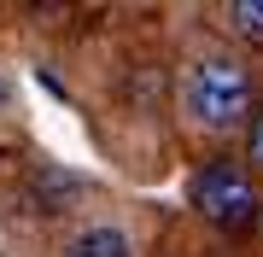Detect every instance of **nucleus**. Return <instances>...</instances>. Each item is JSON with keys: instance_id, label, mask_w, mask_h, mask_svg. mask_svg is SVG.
I'll return each instance as SVG.
<instances>
[{"instance_id": "5", "label": "nucleus", "mask_w": 263, "mask_h": 257, "mask_svg": "<svg viewBox=\"0 0 263 257\" xmlns=\"http://www.w3.org/2000/svg\"><path fill=\"white\" fill-rule=\"evenodd\" d=\"M246 158H252L257 170H263V111L252 117V129H246Z\"/></svg>"}, {"instance_id": "4", "label": "nucleus", "mask_w": 263, "mask_h": 257, "mask_svg": "<svg viewBox=\"0 0 263 257\" xmlns=\"http://www.w3.org/2000/svg\"><path fill=\"white\" fill-rule=\"evenodd\" d=\"M228 29L240 41H263V0H234L228 6Z\"/></svg>"}, {"instance_id": "3", "label": "nucleus", "mask_w": 263, "mask_h": 257, "mask_svg": "<svg viewBox=\"0 0 263 257\" xmlns=\"http://www.w3.org/2000/svg\"><path fill=\"white\" fill-rule=\"evenodd\" d=\"M70 257H129V234L123 228H88L70 240Z\"/></svg>"}, {"instance_id": "2", "label": "nucleus", "mask_w": 263, "mask_h": 257, "mask_svg": "<svg viewBox=\"0 0 263 257\" xmlns=\"http://www.w3.org/2000/svg\"><path fill=\"white\" fill-rule=\"evenodd\" d=\"M193 210L211 222V228H222V234H240V228H252L257 222V210H263V199H257V187H252V175H246V164H234V158H211L205 170L193 175Z\"/></svg>"}, {"instance_id": "6", "label": "nucleus", "mask_w": 263, "mask_h": 257, "mask_svg": "<svg viewBox=\"0 0 263 257\" xmlns=\"http://www.w3.org/2000/svg\"><path fill=\"white\" fill-rule=\"evenodd\" d=\"M6 94H12V88H6V76H0V105H6Z\"/></svg>"}, {"instance_id": "1", "label": "nucleus", "mask_w": 263, "mask_h": 257, "mask_svg": "<svg viewBox=\"0 0 263 257\" xmlns=\"http://www.w3.org/2000/svg\"><path fill=\"white\" fill-rule=\"evenodd\" d=\"M181 105L199 129L211 134H228V129H252V76H246L240 58L228 53H205L199 65L187 70V88H181Z\"/></svg>"}]
</instances>
